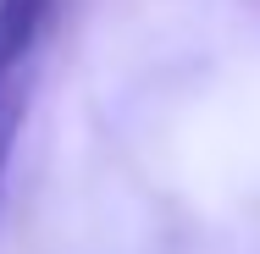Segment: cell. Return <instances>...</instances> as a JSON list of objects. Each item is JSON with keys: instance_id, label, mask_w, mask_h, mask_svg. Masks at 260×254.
Masks as SVG:
<instances>
[{"instance_id": "cell-1", "label": "cell", "mask_w": 260, "mask_h": 254, "mask_svg": "<svg viewBox=\"0 0 260 254\" xmlns=\"http://www.w3.org/2000/svg\"><path fill=\"white\" fill-rule=\"evenodd\" d=\"M55 6L61 0H0V194L39 89V55L55 28Z\"/></svg>"}]
</instances>
